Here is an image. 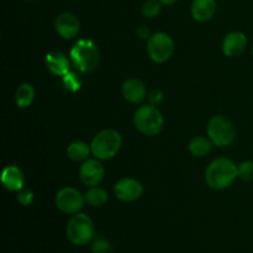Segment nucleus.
Wrapping results in <instances>:
<instances>
[{
  "label": "nucleus",
  "mask_w": 253,
  "mask_h": 253,
  "mask_svg": "<svg viewBox=\"0 0 253 253\" xmlns=\"http://www.w3.org/2000/svg\"><path fill=\"white\" fill-rule=\"evenodd\" d=\"M162 2L160 0H147L145 4L142 5V14L143 16L147 19H153V17L158 16L162 10Z\"/></svg>",
  "instance_id": "22"
},
{
  "label": "nucleus",
  "mask_w": 253,
  "mask_h": 253,
  "mask_svg": "<svg viewBox=\"0 0 253 253\" xmlns=\"http://www.w3.org/2000/svg\"><path fill=\"white\" fill-rule=\"evenodd\" d=\"M239 178L245 182H253V161H244L237 166Z\"/></svg>",
  "instance_id": "23"
},
{
  "label": "nucleus",
  "mask_w": 253,
  "mask_h": 253,
  "mask_svg": "<svg viewBox=\"0 0 253 253\" xmlns=\"http://www.w3.org/2000/svg\"><path fill=\"white\" fill-rule=\"evenodd\" d=\"M123 140L121 135L115 130H103L93 138L90 150L94 157L98 160H110L120 151Z\"/></svg>",
  "instance_id": "3"
},
{
  "label": "nucleus",
  "mask_w": 253,
  "mask_h": 253,
  "mask_svg": "<svg viewBox=\"0 0 253 253\" xmlns=\"http://www.w3.org/2000/svg\"><path fill=\"white\" fill-rule=\"evenodd\" d=\"M163 5H173L177 0H160Z\"/></svg>",
  "instance_id": "28"
},
{
  "label": "nucleus",
  "mask_w": 253,
  "mask_h": 253,
  "mask_svg": "<svg viewBox=\"0 0 253 253\" xmlns=\"http://www.w3.org/2000/svg\"><path fill=\"white\" fill-rule=\"evenodd\" d=\"M35 99L34 86L29 83H24L17 88L16 94H15V100H16L17 106L20 109L29 108Z\"/></svg>",
  "instance_id": "18"
},
{
  "label": "nucleus",
  "mask_w": 253,
  "mask_h": 253,
  "mask_svg": "<svg viewBox=\"0 0 253 253\" xmlns=\"http://www.w3.org/2000/svg\"><path fill=\"white\" fill-rule=\"evenodd\" d=\"M91 152L90 146L83 141H76L72 142L67 148V156L74 162H82L88 158L89 153Z\"/></svg>",
  "instance_id": "17"
},
{
  "label": "nucleus",
  "mask_w": 253,
  "mask_h": 253,
  "mask_svg": "<svg viewBox=\"0 0 253 253\" xmlns=\"http://www.w3.org/2000/svg\"><path fill=\"white\" fill-rule=\"evenodd\" d=\"M237 177V166L229 158H216L208 166L205 172L207 184L215 190L226 189Z\"/></svg>",
  "instance_id": "1"
},
{
  "label": "nucleus",
  "mask_w": 253,
  "mask_h": 253,
  "mask_svg": "<svg viewBox=\"0 0 253 253\" xmlns=\"http://www.w3.org/2000/svg\"><path fill=\"white\" fill-rule=\"evenodd\" d=\"M123 95L128 103L138 104L143 101L147 96V90H146L145 84L141 81L135 78L127 79L125 83L123 84Z\"/></svg>",
  "instance_id": "13"
},
{
  "label": "nucleus",
  "mask_w": 253,
  "mask_h": 253,
  "mask_svg": "<svg viewBox=\"0 0 253 253\" xmlns=\"http://www.w3.org/2000/svg\"><path fill=\"white\" fill-rule=\"evenodd\" d=\"M133 123L141 133L147 136H155L160 133L165 125L162 113L152 104L138 108L133 116Z\"/></svg>",
  "instance_id": "4"
},
{
  "label": "nucleus",
  "mask_w": 253,
  "mask_h": 253,
  "mask_svg": "<svg viewBox=\"0 0 253 253\" xmlns=\"http://www.w3.org/2000/svg\"><path fill=\"white\" fill-rule=\"evenodd\" d=\"M148 100L151 101L152 105H157V104H161L163 100V93L160 89H153L150 94H148Z\"/></svg>",
  "instance_id": "25"
},
{
  "label": "nucleus",
  "mask_w": 253,
  "mask_h": 253,
  "mask_svg": "<svg viewBox=\"0 0 253 253\" xmlns=\"http://www.w3.org/2000/svg\"><path fill=\"white\" fill-rule=\"evenodd\" d=\"M66 234L69 242L76 246H85L95 237L94 224L90 217L83 212H77L67 222Z\"/></svg>",
  "instance_id": "2"
},
{
  "label": "nucleus",
  "mask_w": 253,
  "mask_h": 253,
  "mask_svg": "<svg viewBox=\"0 0 253 253\" xmlns=\"http://www.w3.org/2000/svg\"><path fill=\"white\" fill-rule=\"evenodd\" d=\"M247 47V37L244 32L234 31L226 35L222 41V52L227 57H237L245 52Z\"/></svg>",
  "instance_id": "12"
},
{
  "label": "nucleus",
  "mask_w": 253,
  "mask_h": 253,
  "mask_svg": "<svg viewBox=\"0 0 253 253\" xmlns=\"http://www.w3.org/2000/svg\"><path fill=\"white\" fill-rule=\"evenodd\" d=\"M212 142L210 138L203 137V136H197L193 138L189 143V151L192 155L197 157H204L211 151Z\"/></svg>",
  "instance_id": "19"
},
{
  "label": "nucleus",
  "mask_w": 253,
  "mask_h": 253,
  "mask_svg": "<svg viewBox=\"0 0 253 253\" xmlns=\"http://www.w3.org/2000/svg\"><path fill=\"white\" fill-rule=\"evenodd\" d=\"M137 35L138 37H141V39H150V30L147 29L146 26H142L140 27V29L137 30Z\"/></svg>",
  "instance_id": "27"
},
{
  "label": "nucleus",
  "mask_w": 253,
  "mask_h": 253,
  "mask_svg": "<svg viewBox=\"0 0 253 253\" xmlns=\"http://www.w3.org/2000/svg\"><path fill=\"white\" fill-rule=\"evenodd\" d=\"M64 83H68V88L72 89V86H74L77 89L81 88V82H78V79L76 78V76H73V74H67L66 76V79H64Z\"/></svg>",
  "instance_id": "26"
},
{
  "label": "nucleus",
  "mask_w": 253,
  "mask_h": 253,
  "mask_svg": "<svg viewBox=\"0 0 253 253\" xmlns=\"http://www.w3.org/2000/svg\"><path fill=\"white\" fill-rule=\"evenodd\" d=\"M91 253H113V245L104 236H96L91 241L90 245Z\"/></svg>",
  "instance_id": "21"
},
{
  "label": "nucleus",
  "mask_w": 253,
  "mask_h": 253,
  "mask_svg": "<svg viewBox=\"0 0 253 253\" xmlns=\"http://www.w3.org/2000/svg\"><path fill=\"white\" fill-rule=\"evenodd\" d=\"M207 131L211 142L219 147H226V146L232 145L235 141V136H236L231 121L221 115L210 119Z\"/></svg>",
  "instance_id": "6"
},
{
  "label": "nucleus",
  "mask_w": 253,
  "mask_h": 253,
  "mask_svg": "<svg viewBox=\"0 0 253 253\" xmlns=\"http://www.w3.org/2000/svg\"><path fill=\"white\" fill-rule=\"evenodd\" d=\"M56 31L62 39L72 40L81 31V22L79 19L72 12H62L58 15L54 22Z\"/></svg>",
  "instance_id": "11"
},
{
  "label": "nucleus",
  "mask_w": 253,
  "mask_h": 253,
  "mask_svg": "<svg viewBox=\"0 0 253 253\" xmlns=\"http://www.w3.org/2000/svg\"><path fill=\"white\" fill-rule=\"evenodd\" d=\"M46 66L54 76H67L69 72V61L61 52H51L47 54Z\"/></svg>",
  "instance_id": "16"
},
{
  "label": "nucleus",
  "mask_w": 253,
  "mask_h": 253,
  "mask_svg": "<svg viewBox=\"0 0 253 253\" xmlns=\"http://www.w3.org/2000/svg\"><path fill=\"white\" fill-rule=\"evenodd\" d=\"M116 198L121 202H136L142 195L143 188L138 180L133 178H123L114 187Z\"/></svg>",
  "instance_id": "10"
},
{
  "label": "nucleus",
  "mask_w": 253,
  "mask_h": 253,
  "mask_svg": "<svg viewBox=\"0 0 253 253\" xmlns=\"http://www.w3.org/2000/svg\"><path fill=\"white\" fill-rule=\"evenodd\" d=\"M84 203H85V198L76 188H63L56 195L57 208L64 214H77L84 207Z\"/></svg>",
  "instance_id": "8"
},
{
  "label": "nucleus",
  "mask_w": 253,
  "mask_h": 253,
  "mask_svg": "<svg viewBox=\"0 0 253 253\" xmlns=\"http://www.w3.org/2000/svg\"><path fill=\"white\" fill-rule=\"evenodd\" d=\"M26 1H34V0H26Z\"/></svg>",
  "instance_id": "29"
},
{
  "label": "nucleus",
  "mask_w": 253,
  "mask_h": 253,
  "mask_svg": "<svg viewBox=\"0 0 253 253\" xmlns=\"http://www.w3.org/2000/svg\"><path fill=\"white\" fill-rule=\"evenodd\" d=\"M174 52V42L172 37L165 32H156L148 39L147 53L148 57L156 63H165Z\"/></svg>",
  "instance_id": "7"
},
{
  "label": "nucleus",
  "mask_w": 253,
  "mask_h": 253,
  "mask_svg": "<svg viewBox=\"0 0 253 253\" xmlns=\"http://www.w3.org/2000/svg\"><path fill=\"white\" fill-rule=\"evenodd\" d=\"M252 54H253V46H252Z\"/></svg>",
  "instance_id": "30"
},
{
  "label": "nucleus",
  "mask_w": 253,
  "mask_h": 253,
  "mask_svg": "<svg viewBox=\"0 0 253 253\" xmlns=\"http://www.w3.org/2000/svg\"><path fill=\"white\" fill-rule=\"evenodd\" d=\"M1 183L10 192H20L24 185V175L16 166H9L2 170Z\"/></svg>",
  "instance_id": "15"
},
{
  "label": "nucleus",
  "mask_w": 253,
  "mask_h": 253,
  "mask_svg": "<svg viewBox=\"0 0 253 253\" xmlns=\"http://www.w3.org/2000/svg\"><path fill=\"white\" fill-rule=\"evenodd\" d=\"M216 12V0H193L192 16L198 22H207Z\"/></svg>",
  "instance_id": "14"
},
{
  "label": "nucleus",
  "mask_w": 253,
  "mask_h": 253,
  "mask_svg": "<svg viewBox=\"0 0 253 253\" xmlns=\"http://www.w3.org/2000/svg\"><path fill=\"white\" fill-rule=\"evenodd\" d=\"M32 200H34V193L30 192V190H20L19 194H17V202L24 207L31 204Z\"/></svg>",
  "instance_id": "24"
},
{
  "label": "nucleus",
  "mask_w": 253,
  "mask_h": 253,
  "mask_svg": "<svg viewBox=\"0 0 253 253\" xmlns=\"http://www.w3.org/2000/svg\"><path fill=\"white\" fill-rule=\"evenodd\" d=\"M71 58L79 71L90 72L99 63L98 48L90 40H81L72 48Z\"/></svg>",
  "instance_id": "5"
},
{
  "label": "nucleus",
  "mask_w": 253,
  "mask_h": 253,
  "mask_svg": "<svg viewBox=\"0 0 253 253\" xmlns=\"http://www.w3.org/2000/svg\"><path fill=\"white\" fill-rule=\"evenodd\" d=\"M105 169L98 160H86L79 169V178L82 183L89 188L98 187L104 179Z\"/></svg>",
  "instance_id": "9"
},
{
  "label": "nucleus",
  "mask_w": 253,
  "mask_h": 253,
  "mask_svg": "<svg viewBox=\"0 0 253 253\" xmlns=\"http://www.w3.org/2000/svg\"><path fill=\"white\" fill-rule=\"evenodd\" d=\"M84 198H85L86 204H89L93 208H98L103 207V205L108 202L109 195L108 193H106V190H104L103 188L91 187L90 189L85 193Z\"/></svg>",
  "instance_id": "20"
}]
</instances>
